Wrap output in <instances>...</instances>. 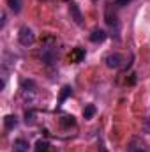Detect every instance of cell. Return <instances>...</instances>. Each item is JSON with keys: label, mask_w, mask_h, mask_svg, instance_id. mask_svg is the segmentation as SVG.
Returning <instances> with one entry per match:
<instances>
[{"label": "cell", "mask_w": 150, "mask_h": 152, "mask_svg": "<svg viewBox=\"0 0 150 152\" xmlns=\"http://www.w3.org/2000/svg\"><path fill=\"white\" fill-rule=\"evenodd\" d=\"M51 42V39H48V42L42 46V50H41V57H42V60L50 66V64H53L55 62V58H57V50H55V44H50Z\"/></svg>", "instance_id": "obj_1"}, {"label": "cell", "mask_w": 150, "mask_h": 152, "mask_svg": "<svg viewBox=\"0 0 150 152\" xmlns=\"http://www.w3.org/2000/svg\"><path fill=\"white\" fill-rule=\"evenodd\" d=\"M18 41H20V44H23V46H32L34 41H36L34 30L28 28V27H21L20 32H18Z\"/></svg>", "instance_id": "obj_2"}, {"label": "cell", "mask_w": 150, "mask_h": 152, "mask_svg": "<svg viewBox=\"0 0 150 152\" xmlns=\"http://www.w3.org/2000/svg\"><path fill=\"white\" fill-rule=\"evenodd\" d=\"M104 62H106V66H108L110 69H118V67H122L124 57H122L120 53H110V55H106Z\"/></svg>", "instance_id": "obj_3"}, {"label": "cell", "mask_w": 150, "mask_h": 152, "mask_svg": "<svg viewBox=\"0 0 150 152\" xmlns=\"http://www.w3.org/2000/svg\"><path fill=\"white\" fill-rule=\"evenodd\" d=\"M69 12H71V18L74 20L76 25H83V14H81V11H79V7H78V4H69Z\"/></svg>", "instance_id": "obj_4"}, {"label": "cell", "mask_w": 150, "mask_h": 152, "mask_svg": "<svg viewBox=\"0 0 150 152\" xmlns=\"http://www.w3.org/2000/svg\"><path fill=\"white\" fill-rule=\"evenodd\" d=\"M83 58H85V50H83V48H74V50H71V53H69V60H71V62L78 64V62H81Z\"/></svg>", "instance_id": "obj_5"}, {"label": "cell", "mask_w": 150, "mask_h": 152, "mask_svg": "<svg viewBox=\"0 0 150 152\" xmlns=\"http://www.w3.org/2000/svg\"><path fill=\"white\" fill-rule=\"evenodd\" d=\"M12 152H28V142L23 140V138L14 140V143H12Z\"/></svg>", "instance_id": "obj_6"}, {"label": "cell", "mask_w": 150, "mask_h": 152, "mask_svg": "<svg viewBox=\"0 0 150 152\" xmlns=\"http://www.w3.org/2000/svg\"><path fill=\"white\" fill-rule=\"evenodd\" d=\"M16 126H18L16 115H5V117H4V127H5V131H11V129H14Z\"/></svg>", "instance_id": "obj_7"}, {"label": "cell", "mask_w": 150, "mask_h": 152, "mask_svg": "<svg viewBox=\"0 0 150 152\" xmlns=\"http://www.w3.org/2000/svg\"><path fill=\"white\" fill-rule=\"evenodd\" d=\"M104 39H106V32L101 30V28H95V30L90 34V41H92V42H103Z\"/></svg>", "instance_id": "obj_8"}, {"label": "cell", "mask_w": 150, "mask_h": 152, "mask_svg": "<svg viewBox=\"0 0 150 152\" xmlns=\"http://www.w3.org/2000/svg\"><path fill=\"white\" fill-rule=\"evenodd\" d=\"M36 152H51V145L46 140H39L36 143Z\"/></svg>", "instance_id": "obj_9"}, {"label": "cell", "mask_w": 150, "mask_h": 152, "mask_svg": "<svg viewBox=\"0 0 150 152\" xmlns=\"http://www.w3.org/2000/svg\"><path fill=\"white\" fill-rule=\"evenodd\" d=\"M94 115H95V106L94 104H87L85 110H83V117L85 118H92Z\"/></svg>", "instance_id": "obj_10"}, {"label": "cell", "mask_w": 150, "mask_h": 152, "mask_svg": "<svg viewBox=\"0 0 150 152\" xmlns=\"http://www.w3.org/2000/svg\"><path fill=\"white\" fill-rule=\"evenodd\" d=\"M9 7H11V11L12 12H20L21 11V0H9Z\"/></svg>", "instance_id": "obj_11"}, {"label": "cell", "mask_w": 150, "mask_h": 152, "mask_svg": "<svg viewBox=\"0 0 150 152\" xmlns=\"http://www.w3.org/2000/svg\"><path fill=\"white\" fill-rule=\"evenodd\" d=\"M129 152H147V149H145V145H143V143H140V145H138V142L134 140V142H133V145H131V149H129Z\"/></svg>", "instance_id": "obj_12"}, {"label": "cell", "mask_w": 150, "mask_h": 152, "mask_svg": "<svg viewBox=\"0 0 150 152\" xmlns=\"http://www.w3.org/2000/svg\"><path fill=\"white\" fill-rule=\"evenodd\" d=\"M71 94H73V88H71V87H64V88H62V94H60V104H62Z\"/></svg>", "instance_id": "obj_13"}, {"label": "cell", "mask_w": 150, "mask_h": 152, "mask_svg": "<svg viewBox=\"0 0 150 152\" xmlns=\"http://www.w3.org/2000/svg\"><path fill=\"white\" fill-rule=\"evenodd\" d=\"M106 21H108V25H110V27H115V28H118V21H117V16H111V14H110V11H108V12H106Z\"/></svg>", "instance_id": "obj_14"}, {"label": "cell", "mask_w": 150, "mask_h": 152, "mask_svg": "<svg viewBox=\"0 0 150 152\" xmlns=\"http://www.w3.org/2000/svg\"><path fill=\"white\" fill-rule=\"evenodd\" d=\"M60 122H62V126H66V127H67V126H74L76 124V120H74L73 115H66V117H62Z\"/></svg>", "instance_id": "obj_15"}, {"label": "cell", "mask_w": 150, "mask_h": 152, "mask_svg": "<svg viewBox=\"0 0 150 152\" xmlns=\"http://www.w3.org/2000/svg\"><path fill=\"white\" fill-rule=\"evenodd\" d=\"M133 0H115V5L117 7H124V5H127V4H131Z\"/></svg>", "instance_id": "obj_16"}, {"label": "cell", "mask_w": 150, "mask_h": 152, "mask_svg": "<svg viewBox=\"0 0 150 152\" xmlns=\"http://www.w3.org/2000/svg\"><path fill=\"white\" fill-rule=\"evenodd\" d=\"M25 117H27V118H25V120H27V124H28V122H30V124L34 122V112H27Z\"/></svg>", "instance_id": "obj_17"}, {"label": "cell", "mask_w": 150, "mask_h": 152, "mask_svg": "<svg viewBox=\"0 0 150 152\" xmlns=\"http://www.w3.org/2000/svg\"><path fill=\"white\" fill-rule=\"evenodd\" d=\"M4 25H5V12H2V28H4Z\"/></svg>", "instance_id": "obj_18"}]
</instances>
